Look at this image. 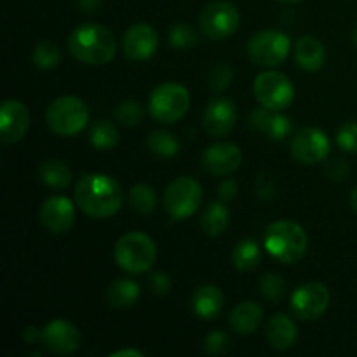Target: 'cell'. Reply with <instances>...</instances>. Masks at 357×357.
<instances>
[{"mask_svg":"<svg viewBox=\"0 0 357 357\" xmlns=\"http://www.w3.org/2000/svg\"><path fill=\"white\" fill-rule=\"evenodd\" d=\"M330 305V291L321 282H307L298 286L291 295V309L303 321L319 319Z\"/></svg>","mask_w":357,"mask_h":357,"instance_id":"obj_11","label":"cell"},{"mask_svg":"<svg viewBox=\"0 0 357 357\" xmlns=\"http://www.w3.org/2000/svg\"><path fill=\"white\" fill-rule=\"evenodd\" d=\"M201 183L190 176H180L169 183L164 192V208L173 220H187L202 204Z\"/></svg>","mask_w":357,"mask_h":357,"instance_id":"obj_7","label":"cell"},{"mask_svg":"<svg viewBox=\"0 0 357 357\" xmlns=\"http://www.w3.org/2000/svg\"><path fill=\"white\" fill-rule=\"evenodd\" d=\"M264 321V309L257 302L244 300L230 312V326L241 335H250L260 328Z\"/></svg>","mask_w":357,"mask_h":357,"instance_id":"obj_19","label":"cell"},{"mask_svg":"<svg viewBox=\"0 0 357 357\" xmlns=\"http://www.w3.org/2000/svg\"><path fill=\"white\" fill-rule=\"evenodd\" d=\"M150 286H152V291L155 293V295H167L171 289L169 275L164 274V272H153V274L150 275Z\"/></svg>","mask_w":357,"mask_h":357,"instance_id":"obj_39","label":"cell"},{"mask_svg":"<svg viewBox=\"0 0 357 357\" xmlns=\"http://www.w3.org/2000/svg\"><path fill=\"white\" fill-rule=\"evenodd\" d=\"M237 122L236 105L227 98H213L204 110L202 124L206 132L213 138L229 135Z\"/></svg>","mask_w":357,"mask_h":357,"instance_id":"obj_17","label":"cell"},{"mask_svg":"<svg viewBox=\"0 0 357 357\" xmlns=\"http://www.w3.org/2000/svg\"><path fill=\"white\" fill-rule=\"evenodd\" d=\"M30 128V112L21 101L7 100L0 108V138L3 143H17Z\"/></svg>","mask_w":357,"mask_h":357,"instance_id":"obj_15","label":"cell"},{"mask_svg":"<svg viewBox=\"0 0 357 357\" xmlns=\"http://www.w3.org/2000/svg\"><path fill=\"white\" fill-rule=\"evenodd\" d=\"M243 152L234 143H215L202 153V166L215 176H227L239 169Z\"/></svg>","mask_w":357,"mask_h":357,"instance_id":"obj_16","label":"cell"},{"mask_svg":"<svg viewBox=\"0 0 357 357\" xmlns=\"http://www.w3.org/2000/svg\"><path fill=\"white\" fill-rule=\"evenodd\" d=\"M190 107V93L185 86L166 82L157 86L149 98V110L155 121L173 124L180 121Z\"/></svg>","mask_w":357,"mask_h":357,"instance_id":"obj_6","label":"cell"},{"mask_svg":"<svg viewBox=\"0 0 357 357\" xmlns=\"http://www.w3.org/2000/svg\"><path fill=\"white\" fill-rule=\"evenodd\" d=\"M82 335L70 321L56 319L44 328V344L51 352L59 356L73 354L80 347Z\"/></svg>","mask_w":357,"mask_h":357,"instance_id":"obj_18","label":"cell"},{"mask_svg":"<svg viewBox=\"0 0 357 357\" xmlns=\"http://www.w3.org/2000/svg\"><path fill=\"white\" fill-rule=\"evenodd\" d=\"M149 149L159 157H173L176 155L180 145H178L176 138L166 131H155L149 136Z\"/></svg>","mask_w":357,"mask_h":357,"instance_id":"obj_30","label":"cell"},{"mask_svg":"<svg viewBox=\"0 0 357 357\" xmlns=\"http://www.w3.org/2000/svg\"><path fill=\"white\" fill-rule=\"evenodd\" d=\"M326 171L333 180L340 181V180H345V176L349 174V166L345 164V160L337 159V160H331V162L328 164Z\"/></svg>","mask_w":357,"mask_h":357,"instance_id":"obj_40","label":"cell"},{"mask_svg":"<svg viewBox=\"0 0 357 357\" xmlns=\"http://www.w3.org/2000/svg\"><path fill=\"white\" fill-rule=\"evenodd\" d=\"M229 349V337L223 331L215 330L204 338V352L209 356H222Z\"/></svg>","mask_w":357,"mask_h":357,"instance_id":"obj_36","label":"cell"},{"mask_svg":"<svg viewBox=\"0 0 357 357\" xmlns=\"http://www.w3.org/2000/svg\"><path fill=\"white\" fill-rule=\"evenodd\" d=\"M119 135L117 128L108 121H98L91 129V143L94 149L98 150H112L119 145Z\"/></svg>","mask_w":357,"mask_h":357,"instance_id":"obj_27","label":"cell"},{"mask_svg":"<svg viewBox=\"0 0 357 357\" xmlns=\"http://www.w3.org/2000/svg\"><path fill=\"white\" fill-rule=\"evenodd\" d=\"M255 96L261 107L272 112L284 110L295 98V87L291 80L281 72L265 70L255 79Z\"/></svg>","mask_w":357,"mask_h":357,"instance_id":"obj_9","label":"cell"},{"mask_svg":"<svg viewBox=\"0 0 357 357\" xmlns=\"http://www.w3.org/2000/svg\"><path fill=\"white\" fill-rule=\"evenodd\" d=\"M261 295L271 302H278L286 293V281L278 274H265L260 279Z\"/></svg>","mask_w":357,"mask_h":357,"instance_id":"obj_33","label":"cell"},{"mask_svg":"<svg viewBox=\"0 0 357 357\" xmlns=\"http://www.w3.org/2000/svg\"><path fill=\"white\" fill-rule=\"evenodd\" d=\"M230 223V213L223 202H211L204 209L201 218V225L208 236H222Z\"/></svg>","mask_w":357,"mask_h":357,"instance_id":"obj_24","label":"cell"},{"mask_svg":"<svg viewBox=\"0 0 357 357\" xmlns=\"http://www.w3.org/2000/svg\"><path fill=\"white\" fill-rule=\"evenodd\" d=\"M68 51L84 65L101 66L115 58L117 42L112 30L103 24L84 23L70 33Z\"/></svg>","mask_w":357,"mask_h":357,"instance_id":"obj_2","label":"cell"},{"mask_svg":"<svg viewBox=\"0 0 357 357\" xmlns=\"http://www.w3.org/2000/svg\"><path fill=\"white\" fill-rule=\"evenodd\" d=\"M138 298L139 286L131 279H117L108 286L107 300L115 309H128V307L135 305Z\"/></svg>","mask_w":357,"mask_h":357,"instance_id":"obj_23","label":"cell"},{"mask_svg":"<svg viewBox=\"0 0 357 357\" xmlns=\"http://www.w3.org/2000/svg\"><path fill=\"white\" fill-rule=\"evenodd\" d=\"M291 121L286 115L274 114L271 119V124L267 128V132L272 139H284L289 135V131H291Z\"/></svg>","mask_w":357,"mask_h":357,"instance_id":"obj_37","label":"cell"},{"mask_svg":"<svg viewBox=\"0 0 357 357\" xmlns=\"http://www.w3.org/2000/svg\"><path fill=\"white\" fill-rule=\"evenodd\" d=\"M232 82V70L229 65H216L209 73V87L215 93H222Z\"/></svg>","mask_w":357,"mask_h":357,"instance_id":"obj_35","label":"cell"},{"mask_svg":"<svg viewBox=\"0 0 357 357\" xmlns=\"http://www.w3.org/2000/svg\"><path fill=\"white\" fill-rule=\"evenodd\" d=\"M295 59L300 65V68L307 72H317L323 68L326 52L321 40H317L312 35H305L300 38L295 45Z\"/></svg>","mask_w":357,"mask_h":357,"instance_id":"obj_21","label":"cell"},{"mask_svg":"<svg viewBox=\"0 0 357 357\" xmlns=\"http://www.w3.org/2000/svg\"><path fill=\"white\" fill-rule=\"evenodd\" d=\"M114 258L119 267L128 274H143L155 264V243L143 232H128L115 244Z\"/></svg>","mask_w":357,"mask_h":357,"instance_id":"obj_4","label":"cell"},{"mask_svg":"<svg viewBox=\"0 0 357 357\" xmlns=\"http://www.w3.org/2000/svg\"><path fill=\"white\" fill-rule=\"evenodd\" d=\"M352 40H354V44L357 45V28L354 30V33H352Z\"/></svg>","mask_w":357,"mask_h":357,"instance_id":"obj_47","label":"cell"},{"mask_svg":"<svg viewBox=\"0 0 357 357\" xmlns=\"http://www.w3.org/2000/svg\"><path fill=\"white\" fill-rule=\"evenodd\" d=\"M115 119L124 126H136L142 122L143 110L138 101L124 100L115 108Z\"/></svg>","mask_w":357,"mask_h":357,"instance_id":"obj_31","label":"cell"},{"mask_svg":"<svg viewBox=\"0 0 357 357\" xmlns=\"http://www.w3.org/2000/svg\"><path fill=\"white\" fill-rule=\"evenodd\" d=\"M261 260V250L255 241L244 239L239 244H236L232 251V264L237 271L248 272L257 268V265Z\"/></svg>","mask_w":357,"mask_h":357,"instance_id":"obj_26","label":"cell"},{"mask_svg":"<svg viewBox=\"0 0 357 357\" xmlns=\"http://www.w3.org/2000/svg\"><path fill=\"white\" fill-rule=\"evenodd\" d=\"M239 21L241 16L237 7L223 0L208 3L199 16L202 33L213 40H223L230 37L239 26Z\"/></svg>","mask_w":357,"mask_h":357,"instance_id":"obj_10","label":"cell"},{"mask_svg":"<svg viewBox=\"0 0 357 357\" xmlns=\"http://www.w3.org/2000/svg\"><path fill=\"white\" fill-rule=\"evenodd\" d=\"M267 340L278 351H286V349L293 347L298 337V331H296V324L293 323V319H289L286 314H275L271 317V321L267 323Z\"/></svg>","mask_w":357,"mask_h":357,"instance_id":"obj_20","label":"cell"},{"mask_svg":"<svg viewBox=\"0 0 357 357\" xmlns=\"http://www.w3.org/2000/svg\"><path fill=\"white\" fill-rule=\"evenodd\" d=\"M291 40L278 30H261L248 40L246 51L251 61L264 68H274L289 54Z\"/></svg>","mask_w":357,"mask_h":357,"instance_id":"obj_8","label":"cell"},{"mask_svg":"<svg viewBox=\"0 0 357 357\" xmlns=\"http://www.w3.org/2000/svg\"><path fill=\"white\" fill-rule=\"evenodd\" d=\"M38 218L47 232L54 236L65 234L72 229L75 222V206L65 195H52L40 206Z\"/></svg>","mask_w":357,"mask_h":357,"instance_id":"obj_13","label":"cell"},{"mask_svg":"<svg viewBox=\"0 0 357 357\" xmlns=\"http://www.w3.org/2000/svg\"><path fill=\"white\" fill-rule=\"evenodd\" d=\"M330 153V139L317 128H305L295 135L291 142V155L302 164H317Z\"/></svg>","mask_w":357,"mask_h":357,"instance_id":"obj_12","label":"cell"},{"mask_svg":"<svg viewBox=\"0 0 357 357\" xmlns=\"http://www.w3.org/2000/svg\"><path fill=\"white\" fill-rule=\"evenodd\" d=\"M192 309L201 319H215L223 309L222 289L213 284L197 288L192 296Z\"/></svg>","mask_w":357,"mask_h":357,"instance_id":"obj_22","label":"cell"},{"mask_svg":"<svg viewBox=\"0 0 357 357\" xmlns=\"http://www.w3.org/2000/svg\"><path fill=\"white\" fill-rule=\"evenodd\" d=\"M337 145L349 153H357V122H347L337 132Z\"/></svg>","mask_w":357,"mask_h":357,"instance_id":"obj_34","label":"cell"},{"mask_svg":"<svg viewBox=\"0 0 357 357\" xmlns=\"http://www.w3.org/2000/svg\"><path fill=\"white\" fill-rule=\"evenodd\" d=\"M351 206L357 211V187L352 190V194H351Z\"/></svg>","mask_w":357,"mask_h":357,"instance_id":"obj_45","label":"cell"},{"mask_svg":"<svg viewBox=\"0 0 357 357\" xmlns=\"http://www.w3.org/2000/svg\"><path fill=\"white\" fill-rule=\"evenodd\" d=\"M281 3H296V2H302V0H278Z\"/></svg>","mask_w":357,"mask_h":357,"instance_id":"obj_46","label":"cell"},{"mask_svg":"<svg viewBox=\"0 0 357 357\" xmlns=\"http://www.w3.org/2000/svg\"><path fill=\"white\" fill-rule=\"evenodd\" d=\"M142 351H138V349H122V351H117V352H112L110 357H143Z\"/></svg>","mask_w":357,"mask_h":357,"instance_id":"obj_43","label":"cell"},{"mask_svg":"<svg viewBox=\"0 0 357 357\" xmlns=\"http://www.w3.org/2000/svg\"><path fill=\"white\" fill-rule=\"evenodd\" d=\"M31 59L38 70H51L61 61V51L52 42H38L31 52Z\"/></svg>","mask_w":357,"mask_h":357,"instance_id":"obj_29","label":"cell"},{"mask_svg":"<svg viewBox=\"0 0 357 357\" xmlns=\"http://www.w3.org/2000/svg\"><path fill=\"white\" fill-rule=\"evenodd\" d=\"M159 37L157 31L146 23H135L126 30L122 37V51L129 59L143 61L155 54Z\"/></svg>","mask_w":357,"mask_h":357,"instance_id":"obj_14","label":"cell"},{"mask_svg":"<svg viewBox=\"0 0 357 357\" xmlns=\"http://www.w3.org/2000/svg\"><path fill=\"white\" fill-rule=\"evenodd\" d=\"M169 42L176 49H190L197 44L195 31L188 24L176 23L169 28Z\"/></svg>","mask_w":357,"mask_h":357,"instance_id":"obj_32","label":"cell"},{"mask_svg":"<svg viewBox=\"0 0 357 357\" xmlns=\"http://www.w3.org/2000/svg\"><path fill=\"white\" fill-rule=\"evenodd\" d=\"M129 201L135 211H138L139 215H150V213L155 211L157 206V197L155 192L149 185H135V187L129 190Z\"/></svg>","mask_w":357,"mask_h":357,"instance_id":"obj_28","label":"cell"},{"mask_svg":"<svg viewBox=\"0 0 357 357\" xmlns=\"http://www.w3.org/2000/svg\"><path fill=\"white\" fill-rule=\"evenodd\" d=\"M272 115L274 114H272V110H268V108H265V107L257 108V110L251 112L250 126L253 129H257V131L267 132V128H268V124H271Z\"/></svg>","mask_w":357,"mask_h":357,"instance_id":"obj_38","label":"cell"},{"mask_svg":"<svg viewBox=\"0 0 357 357\" xmlns=\"http://www.w3.org/2000/svg\"><path fill=\"white\" fill-rule=\"evenodd\" d=\"M309 248L305 230L295 222L279 220L268 225L265 232V250L282 264H295L302 260Z\"/></svg>","mask_w":357,"mask_h":357,"instance_id":"obj_3","label":"cell"},{"mask_svg":"<svg viewBox=\"0 0 357 357\" xmlns=\"http://www.w3.org/2000/svg\"><path fill=\"white\" fill-rule=\"evenodd\" d=\"M38 178L51 188H66L72 183V171L59 160H45L38 167Z\"/></svg>","mask_w":357,"mask_h":357,"instance_id":"obj_25","label":"cell"},{"mask_svg":"<svg viewBox=\"0 0 357 357\" xmlns=\"http://www.w3.org/2000/svg\"><path fill=\"white\" fill-rule=\"evenodd\" d=\"M23 340L26 342V344H37V342L44 340V330H38V328L35 326L24 328Z\"/></svg>","mask_w":357,"mask_h":357,"instance_id":"obj_42","label":"cell"},{"mask_svg":"<svg viewBox=\"0 0 357 357\" xmlns=\"http://www.w3.org/2000/svg\"><path fill=\"white\" fill-rule=\"evenodd\" d=\"M49 129L59 136H75L89 121L86 103L77 96H61L51 101L45 112Z\"/></svg>","mask_w":357,"mask_h":357,"instance_id":"obj_5","label":"cell"},{"mask_svg":"<svg viewBox=\"0 0 357 357\" xmlns=\"http://www.w3.org/2000/svg\"><path fill=\"white\" fill-rule=\"evenodd\" d=\"M239 192V185L234 180H223L218 187V195L222 201H232Z\"/></svg>","mask_w":357,"mask_h":357,"instance_id":"obj_41","label":"cell"},{"mask_svg":"<svg viewBox=\"0 0 357 357\" xmlns=\"http://www.w3.org/2000/svg\"><path fill=\"white\" fill-rule=\"evenodd\" d=\"M101 0H79V7L82 10H86V13H93V10H96L98 7H100Z\"/></svg>","mask_w":357,"mask_h":357,"instance_id":"obj_44","label":"cell"},{"mask_svg":"<svg viewBox=\"0 0 357 357\" xmlns=\"http://www.w3.org/2000/svg\"><path fill=\"white\" fill-rule=\"evenodd\" d=\"M75 202L91 218L105 220L122 208L124 190L121 183L108 174H84L75 187Z\"/></svg>","mask_w":357,"mask_h":357,"instance_id":"obj_1","label":"cell"}]
</instances>
